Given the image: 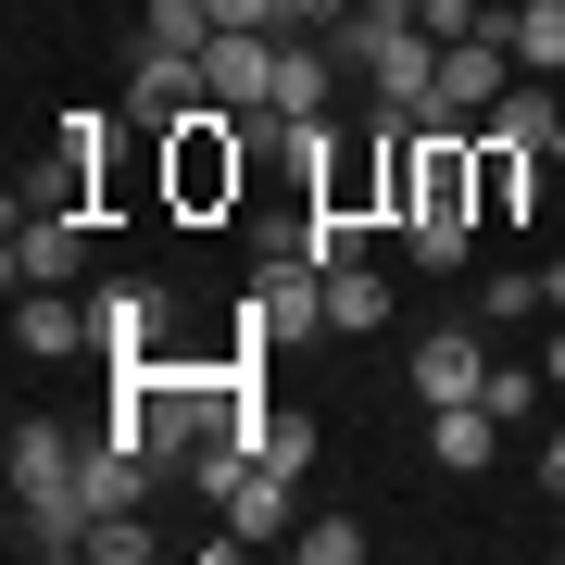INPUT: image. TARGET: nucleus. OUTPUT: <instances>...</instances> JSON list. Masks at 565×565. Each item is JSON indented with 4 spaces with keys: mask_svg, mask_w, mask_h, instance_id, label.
I'll use <instances>...</instances> for the list:
<instances>
[{
    "mask_svg": "<svg viewBox=\"0 0 565 565\" xmlns=\"http://www.w3.org/2000/svg\"><path fill=\"white\" fill-rule=\"evenodd\" d=\"M239 189H252V126L226 114V102H202L177 126V139H163V214H239Z\"/></svg>",
    "mask_w": 565,
    "mask_h": 565,
    "instance_id": "nucleus-1",
    "label": "nucleus"
},
{
    "mask_svg": "<svg viewBox=\"0 0 565 565\" xmlns=\"http://www.w3.org/2000/svg\"><path fill=\"white\" fill-rule=\"evenodd\" d=\"M102 177H114V114H63L51 151L25 163L13 214H88V202H102Z\"/></svg>",
    "mask_w": 565,
    "mask_h": 565,
    "instance_id": "nucleus-2",
    "label": "nucleus"
},
{
    "mask_svg": "<svg viewBox=\"0 0 565 565\" xmlns=\"http://www.w3.org/2000/svg\"><path fill=\"white\" fill-rule=\"evenodd\" d=\"M252 315H264V340H327V264L302 239H277L252 264Z\"/></svg>",
    "mask_w": 565,
    "mask_h": 565,
    "instance_id": "nucleus-3",
    "label": "nucleus"
},
{
    "mask_svg": "<svg viewBox=\"0 0 565 565\" xmlns=\"http://www.w3.org/2000/svg\"><path fill=\"white\" fill-rule=\"evenodd\" d=\"M76 264H88V214H13V239H0L13 289H76Z\"/></svg>",
    "mask_w": 565,
    "mask_h": 565,
    "instance_id": "nucleus-4",
    "label": "nucleus"
},
{
    "mask_svg": "<svg viewBox=\"0 0 565 565\" xmlns=\"http://www.w3.org/2000/svg\"><path fill=\"white\" fill-rule=\"evenodd\" d=\"M202 102H214L202 63H177V51H139V63H126V126H139V139H177Z\"/></svg>",
    "mask_w": 565,
    "mask_h": 565,
    "instance_id": "nucleus-5",
    "label": "nucleus"
},
{
    "mask_svg": "<svg viewBox=\"0 0 565 565\" xmlns=\"http://www.w3.org/2000/svg\"><path fill=\"white\" fill-rule=\"evenodd\" d=\"M553 202V151H527V139H490L478 126V226H503V214H541Z\"/></svg>",
    "mask_w": 565,
    "mask_h": 565,
    "instance_id": "nucleus-6",
    "label": "nucleus"
},
{
    "mask_svg": "<svg viewBox=\"0 0 565 565\" xmlns=\"http://www.w3.org/2000/svg\"><path fill=\"white\" fill-rule=\"evenodd\" d=\"M202 88L226 114H277V39H264V25H226V39L202 51Z\"/></svg>",
    "mask_w": 565,
    "mask_h": 565,
    "instance_id": "nucleus-7",
    "label": "nucleus"
},
{
    "mask_svg": "<svg viewBox=\"0 0 565 565\" xmlns=\"http://www.w3.org/2000/svg\"><path fill=\"white\" fill-rule=\"evenodd\" d=\"M503 88H515V51L490 39V25H465V39H440V114H465V126H478L490 102H503Z\"/></svg>",
    "mask_w": 565,
    "mask_h": 565,
    "instance_id": "nucleus-8",
    "label": "nucleus"
},
{
    "mask_svg": "<svg viewBox=\"0 0 565 565\" xmlns=\"http://www.w3.org/2000/svg\"><path fill=\"white\" fill-rule=\"evenodd\" d=\"M364 88H377V114H390V126L440 114V39H427V25H415V39H390L377 63H364Z\"/></svg>",
    "mask_w": 565,
    "mask_h": 565,
    "instance_id": "nucleus-9",
    "label": "nucleus"
},
{
    "mask_svg": "<svg viewBox=\"0 0 565 565\" xmlns=\"http://www.w3.org/2000/svg\"><path fill=\"white\" fill-rule=\"evenodd\" d=\"M490 390V340L478 327H427L415 340V403H478Z\"/></svg>",
    "mask_w": 565,
    "mask_h": 565,
    "instance_id": "nucleus-10",
    "label": "nucleus"
},
{
    "mask_svg": "<svg viewBox=\"0 0 565 565\" xmlns=\"http://www.w3.org/2000/svg\"><path fill=\"white\" fill-rule=\"evenodd\" d=\"M13 340L39 364H63V352H102V315H88L76 289H13Z\"/></svg>",
    "mask_w": 565,
    "mask_h": 565,
    "instance_id": "nucleus-11",
    "label": "nucleus"
},
{
    "mask_svg": "<svg viewBox=\"0 0 565 565\" xmlns=\"http://www.w3.org/2000/svg\"><path fill=\"white\" fill-rule=\"evenodd\" d=\"M478 25L515 51V76H565V0H490Z\"/></svg>",
    "mask_w": 565,
    "mask_h": 565,
    "instance_id": "nucleus-12",
    "label": "nucleus"
},
{
    "mask_svg": "<svg viewBox=\"0 0 565 565\" xmlns=\"http://www.w3.org/2000/svg\"><path fill=\"white\" fill-rule=\"evenodd\" d=\"M88 315H102V352H114V364H151V352H163V289H151V277H114Z\"/></svg>",
    "mask_w": 565,
    "mask_h": 565,
    "instance_id": "nucleus-13",
    "label": "nucleus"
},
{
    "mask_svg": "<svg viewBox=\"0 0 565 565\" xmlns=\"http://www.w3.org/2000/svg\"><path fill=\"white\" fill-rule=\"evenodd\" d=\"M490 452H503V415H490V403H427V465H452V478H478Z\"/></svg>",
    "mask_w": 565,
    "mask_h": 565,
    "instance_id": "nucleus-14",
    "label": "nucleus"
},
{
    "mask_svg": "<svg viewBox=\"0 0 565 565\" xmlns=\"http://www.w3.org/2000/svg\"><path fill=\"white\" fill-rule=\"evenodd\" d=\"M76 427H63V415H25L13 427V490H76Z\"/></svg>",
    "mask_w": 565,
    "mask_h": 565,
    "instance_id": "nucleus-15",
    "label": "nucleus"
},
{
    "mask_svg": "<svg viewBox=\"0 0 565 565\" xmlns=\"http://www.w3.org/2000/svg\"><path fill=\"white\" fill-rule=\"evenodd\" d=\"M364 327H390V277L377 264H327V340H364Z\"/></svg>",
    "mask_w": 565,
    "mask_h": 565,
    "instance_id": "nucleus-16",
    "label": "nucleus"
},
{
    "mask_svg": "<svg viewBox=\"0 0 565 565\" xmlns=\"http://www.w3.org/2000/svg\"><path fill=\"white\" fill-rule=\"evenodd\" d=\"M390 39H415V0H352V13H340V25H327V51H340V63H352V76H364V63H377Z\"/></svg>",
    "mask_w": 565,
    "mask_h": 565,
    "instance_id": "nucleus-17",
    "label": "nucleus"
},
{
    "mask_svg": "<svg viewBox=\"0 0 565 565\" xmlns=\"http://www.w3.org/2000/svg\"><path fill=\"white\" fill-rule=\"evenodd\" d=\"M289 490H302L289 465H252V478L226 490V527H239V541H289Z\"/></svg>",
    "mask_w": 565,
    "mask_h": 565,
    "instance_id": "nucleus-18",
    "label": "nucleus"
},
{
    "mask_svg": "<svg viewBox=\"0 0 565 565\" xmlns=\"http://www.w3.org/2000/svg\"><path fill=\"white\" fill-rule=\"evenodd\" d=\"M226 39L214 25V0H139V51H177V63H202Z\"/></svg>",
    "mask_w": 565,
    "mask_h": 565,
    "instance_id": "nucleus-19",
    "label": "nucleus"
},
{
    "mask_svg": "<svg viewBox=\"0 0 565 565\" xmlns=\"http://www.w3.org/2000/svg\"><path fill=\"white\" fill-rule=\"evenodd\" d=\"M315 264H364V239H377V214H340V202H302V226H289Z\"/></svg>",
    "mask_w": 565,
    "mask_h": 565,
    "instance_id": "nucleus-20",
    "label": "nucleus"
},
{
    "mask_svg": "<svg viewBox=\"0 0 565 565\" xmlns=\"http://www.w3.org/2000/svg\"><path fill=\"white\" fill-rule=\"evenodd\" d=\"M527 315H553V302H541V264H503V277H478V327H527Z\"/></svg>",
    "mask_w": 565,
    "mask_h": 565,
    "instance_id": "nucleus-21",
    "label": "nucleus"
},
{
    "mask_svg": "<svg viewBox=\"0 0 565 565\" xmlns=\"http://www.w3.org/2000/svg\"><path fill=\"white\" fill-rule=\"evenodd\" d=\"M252 465H289V478H302V465H315V415H277V403H264V427H252Z\"/></svg>",
    "mask_w": 565,
    "mask_h": 565,
    "instance_id": "nucleus-22",
    "label": "nucleus"
},
{
    "mask_svg": "<svg viewBox=\"0 0 565 565\" xmlns=\"http://www.w3.org/2000/svg\"><path fill=\"white\" fill-rule=\"evenodd\" d=\"M289 553H302V565H364V527H352V515H327V527H289Z\"/></svg>",
    "mask_w": 565,
    "mask_h": 565,
    "instance_id": "nucleus-23",
    "label": "nucleus"
},
{
    "mask_svg": "<svg viewBox=\"0 0 565 565\" xmlns=\"http://www.w3.org/2000/svg\"><path fill=\"white\" fill-rule=\"evenodd\" d=\"M478 403L503 415V427H527V403H541V377H527V364H490V390H478Z\"/></svg>",
    "mask_w": 565,
    "mask_h": 565,
    "instance_id": "nucleus-24",
    "label": "nucleus"
},
{
    "mask_svg": "<svg viewBox=\"0 0 565 565\" xmlns=\"http://www.w3.org/2000/svg\"><path fill=\"white\" fill-rule=\"evenodd\" d=\"M88 553H102V565H139L151 527H139V515H102V527H88Z\"/></svg>",
    "mask_w": 565,
    "mask_h": 565,
    "instance_id": "nucleus-25",
    "label": "nucleus"
},
{
    "mask_svg": "<svg viewBox=\"0 0 565 565\" xmlns=\"http://www.w3.org/2000/svg\"><path fill=\"white\" fill-rule=\"evenodd\" d=\"M352 13V0H289V25H340Z\"/></svg>",
    "mask_w": 565,
    "mask_h": 565,
    "instance_id": "nucleus-26",
    "label": "nucleus"
},
{
    "mask_svg": "<svg viewBox=\"0 0 565 565\" xmlns=\"http://www.w3.org/2000/svg\"><path fill=\"white\" fill-rule=\"evenodd\" d=\"M541 302H553V315H565V252H553V264H541Z\"/></svg>",
    "mask_w": 565,
    "mask_h": 565,
    "instance_id": "nucleus-27",
    "label": "nucleus"
},
{
    "mask_svg": "<svg viewBox=\"0 0 565 565\" xmlns=\"http://www.w3.org/2000/svg\"><path fill=\"white\" fill-rule=\"evenodd\" d=\"M541 377H553V390H565V327H553V352H541Z\"/></svg>",
    "mask_w": 565,
    "mask_h": 565,
    "instance_id": "nucleus-28",
    "label": "nucleus"
},
{
    "mask_svg": "<svg viewBox=\"0 0 565 565\" xmlns=\"http://www.w3.org/2000/svg\"><path fill=\"white\" fill-rule=\"evenodd\" d=\"M541 490H565V440H553V452H541Z\"/></svg>",
    "mask_w": 565,
    "mask_h": 565,
    "instance_id": "nucleus-29",
    "label": "nucleus"
},
{
    "mask_svg": "<svg viewBox=\"0 0 565 565\" xmlns=\"http://www.w3.org/2000/svg\"><path fill=\"white\" fill-rule=\"evenodd\" d=\"M553 202H565V177H553Z\"/></svg>",
    "mask_w": 565,
    "mask_h": 565,
    "instance_id": "nucleus-30",
    "label": "nucleus"
}]
</instances>
